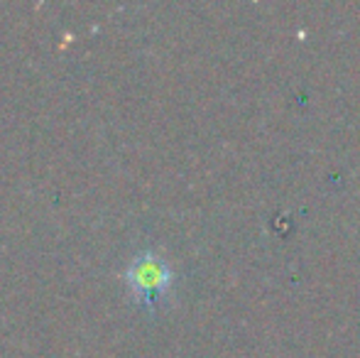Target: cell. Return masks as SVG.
I'll return each mask as SVG.
<instances>
[{
  "label": "cell",
  "instance_id": "1",
  "mask_svg": "<svg viewBox=\"0 0 360 358\" xmlns=\"http://www.w3.org/2000/svg\"><path fill=\"white\" fill-rule=\"evenodd\" d=\"M123 280L128 285L130 295L135 297V302L145 309L162 307L174 290V270H172L169 260L157 250L135 253L125 265Z\"/></svg>",
  "mask_w": 360,
  "mask_h": 358
}]
</instances>
